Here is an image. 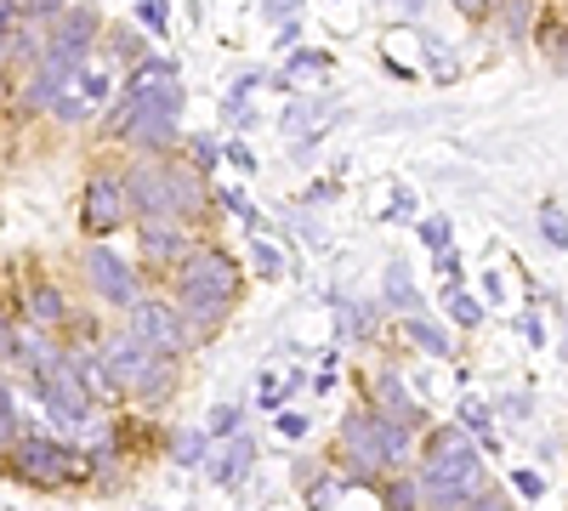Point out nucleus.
Listing matches in <instances>:
<instances>
[{"instance_id": "obj_1", "label": "nucleus", "mask_w": 568, "mask_h": 511, "mask_svg": "<svg viewBox=\"0 0 568 511\" xmlns=\"http://www.w3.org/2000/svg\"><path fill=\"white\" fill-rule=\"evenodd\" d=\"M240 285H245V273H240V262H233L227 251H194L182 262V273H176V296L182 302H200V307H233L240 302Z\"/></svg>"}, {"instance_id": "obj_2", "label": "nucleus", "mask_w": 568, "mask_h": 511, "mask_svg": "<svg viewBox=\"0 0 568 511\" xmlns=\"http://www.w3.org/2000/svg\"><path fill=\"white\" fill-rule=\"evenodd\" d=\"M34 387H40V403H45V415H52L58 427L80 432V427L91 421V387L80 381V369H74L63 352L45 358V364H34Z\"/></svg>"}, {"instance_id": "obj_3", "label": "nucleus", "mask_w": 568, "mask_h": 511, "mask_svg": "<svg viewBox=\"0 0 568 511\" xmlns=\"http://www.w3.org/2000/svg\"><path fill=\"white\" fill-rule=\"evenodd\" d=\"M7 454H12V478L29 483V489H63V483L74 478V460H80L69 443L34 438V432H18Z\"/></svg>"}, {"instance_id": "obj_4", "label": "nucleus", "mask_w": 568, "mask_h": 511, "mask_svg": "<svg viewBox=\"0 0 568 511\" xmlns=\"http://www.w3.org/2000/svg\"><path fill=\"white\" fill-rule=\"evenodd\" d=\"M478 472H484L478 443L460 427H438L433 443H426V460H420V483H478Z\"/></svg>"}, {"instance_id": "obj_5", "label": "nucleus", "mask_w": 568, "mask_h": 511, "mask_svg": "<svg viewBox=\"0 0 568 511\" xmlns=\"http://www.w3.org/2000/svg\"><path fill=\"white\" fill-rule=\"evenodd\" d=\"M80 69H85V45L52 40V45L34 58V74H29V85H23V109H52V98H58L63 85L80 80Z\"/></svg>"}, {"instance_id": "obj_6", "label": "nucleus", "mask_w": 568, "mask_h": 511, "mask_svg": "<svg viewBox=\"0 0 568 511\" xmlns=\"http://www.w3.org/2000/svg\"><path fill=\"white\" fill-rule=\"evenodd\" d=\"M131 200H125V176H91L85 182V200H80V227L85 234H114V227L125 222Z\"/></svg>"}, {"instance_id": "obj_7", "label": "nucleus", "mask_w": 568, "mask_h": 511, "mask_svg": "<svg viewBox=\"0 0 568 511\" xmlns=\"http://www.w3.org/2000/svg\"><path fill=\"white\" fill-rule=\"evenodd\" d=\"M131 336L142 341V347H149V352H182L187 347V330H182V318L165 307V302H131Z\"/></svg>"}, {"instance_id": "obj_8", "label": "nucleus", "mask_w": 568, "mask_h": 511, "mask_svg": "<svg viewBox=\"0 0 568 511\" xmlns=\"http://www.w3.org/2000/svg\"><path fill=\"white\" fill-rule=\"evenodd\" d=\"M342 449H347V460H353L347 489L369 483L375 467H387V449H382V427H375V415H347V421H342Z\"/></svg>"}, {"instance_id": "obj_9", "label": "nucleus", "mask_w": 568, "mask_h": 511, "mask_svg": "<svg viewBox=\"0 0 568 511\" xmlns=\"http://www.w3.org/2000/svg\"><path fill=\"white\" fill-rule=\"evenodd\" d=\"M80 267H85L91 290H98L103 302H114V307H131V302H136V278H131V267H125L109 245H91Z\"/></svg>"}, {"instance_id": "obj_10", "label": "nucleus", "mask_w": 568, "mask_h": 511, "mask_svg": "<svg viewBox=\"0 0 568 511\" xmlns=\"http://www.w3.org/2000/svg\"><path fill=\"white\" fill-rule=\"evenodd\" d=\"M154 352L142 347L131 330H120V336H109L103 341V376H109V387L114 392H131L136 387V376H142V364H149Z\"/></svg>"}, {"instance_id": "obj_11", "label": "nucleus", "mask_w": 568, "mask_h": 511, "mask_svg": "<svg viewBox=\"0 0 568 511\" xmlns=\"http://www.w3.org/2000/svg\"><path fill=\"white\" fill-rule=\"evenodd\" d=\"M125 200L136 205V216H171V182H165V165H160V160H142V165L125 176Z\"/></svg>"}, {"instance_id": "obj_12", "label": "nucleus", "mask_w": 568, "mask_h": 511, "mask_svg": "<svg viewBox=\"0 0 568 511\" xmlns=\"http://www.w3.org/2000/svg\"><path fill=\"white\" fill-rule=\"evenodd\" d=\"M23 324H34V330H63L69 324V296L58 290V285H29V296H23Z\"/></svg>"}, {"instance_id": "obj_13", "label": "nucleus", "mask_w": 568, "mask_h": 511, "mask_svg": "<svg viewBox=\"0 0 568 511\" xmlns=\"http://www.w3.org/2000/svg\"><path fill=\"white\" fill-rule=\"evenodd\" d=\"M165 182H171V211H176V216L205 211V182H200V165H165Z\"/></svg>"}, {"instance_id": "obj_14", "label": "nucleus", "mask_w": 568, "mask_h": 511, "mask_svg": "<svg viewBox=\"0 0 568 511\" xmlns=\"http://www.w3.org/2000/svg\"><path fill=\"white\" fill-rule=\"evenodd\" d=\"M251 467H256V443H251V438H233V449L211 467V478H216V483H227V489H240V483L251 478Z\"/></svg>"}, {"instance_id": "obj_15", "label": "nucleus", "mask_w": 568, "mask_h": 511, "mask_svg": "<svg viewBox=\"0 0 568 511\" xmlns=\"http://www.w3.org/2000/svg\"><path fill=\"white\" fill-rule=\"evenodd\" d=\"M142 251H149L154 262H176L182 256V234L165 216H142Z\"/></svg>"}, {"instance_id": "obj_16", "label": "nucleus", "mask_w": 568, "mask_h": 511, "mask_svg": "<svg viewBox=\"0 0 568 511\" xmlns=\"http://www.w3.org/2000/svg\"><path fill=\"white\" fill-rule=\"evenodd\" d=\"M58 18V40L63 45H91L98 40V29H103V18L91 12V7H69V12H52Z\"/></svg>"}, {"instance_id": "obj_17", "label": "nucleus", "mask_w": 568, "mask_h": 511, "mask_svg": "<svg viewBox=\"0 0 568 511\" xmlns=\"http://www.w3.org/2000/svg\"><path fill=\"white\" fill-rule=\"evenodd\" d=\"M404 336H409L415 347H426L433 358H449V330H438L426 313H404Z\"/></svg>"}, {"instance_id": "obj_18", "label": "nucleus", "mask_w": 568, "mask_h": 511, "mask_svg": "<svg viewBox=\"0 0 568 511\" xmlns=\"http://www.w3.org/2000/svg\"><path fill=\"white\" fill-rule=\"evenodd\" d=\"M171 381H176V376H171V352H154L149 364H142V376H136V387H131V392L154 403V398H165V392H171Z\"/></svg>"}, {"instance_id": "obj_19", "label": "nucleus", "mask_w": 568, "mask_h": 511, "mask_svg": "<svg viewBox=\"0 0 568 511\" xmlns=\"http://www.w3.org/2000/svg\"><path fill=\"white\" fill-rule=\"evenodd\" d=\"M387 307H393V313H420V290L409 285V267H404V262L387 267Z\"/></svg>"}, {"instance_id": "obj_20", "label": "nucleus", "mask_w": 568, "mask_h": 511, "mask_svg": "<svg viewBox=\"0 0 568 511\" xmlns=\"http://www.w3.org/2000/svg\"><path fill=\"white\" fill-rule=\"evenodd\" d=\"M375 398L387 403V415H404V421H415V415H420V409H415V398L404 392V381L393 376V369H382V376H375Z\"/></svg>"}, {"instance_id": "obj_21", "label": "nucleus", "mask_w": 568, "mask_h": 511, "mask_svg": "<svg viewBox=\"0 0 568 511\" xmlns=\"http://www.w3.org/2000/svg\"><path fill=\"white\" fill-rule=\"evenodd\" d=\"M171 454L182 460V467H205V454H211V432H176V438H171Z\"/></svg>"}, {"instance_id": "obj_22", "label": "nucleus", "mask_w": 568, "mask_h": 511, "mask_svg": "<svg viewBox=\"0 0 568 511\" xmlns=\"http://www.w3.org/2000/svg\"><path fill=\"white\" fill-rule=\"evenodd\" d=\"M535 29V0H506V34L524 40Z\"/></svg>"}, {"instance_id": "obj_23", "label": "nucleus", "mask_w": 568, "mask_h": 511, "mask_svg": "<svg viewBox=\"0 0 568 511\" xmlns=\"http://www.w3.org/2000/svg\"><path fill=\"white\" fill-rule=\"evenodd\" d=\"M449 318H455V324H484V318H489V307H484L478 296H460V290H449Z\"/></svg>"}, {"instance_id": "obj_24", "label": "nucleus", "mask_w": 568, "mask_h": 511, "mask_svg": "<svg viewBox=\"0 0 568 511\" xmlns=\"http://www.w3.org/2000/svg\"><path fill=\"white\" fill-rule=\"evenodd\" d=\"M251 267H256L262 278H284V256H278L267 239H251Z\"/></svg>"}, {"instance_id": "obj_25", "label": "nucleus", "mask_w": 568, "mask_h": 511, "mask_svg": "<svg viewBox=\"0 0 568 511\" xmlns=\"http://www.w3.org/2000/svg\"><path fill=\"white\" fill-rule=\"evenodd\" d=\"M540 234H546V245H551V251H568V216H562L557 205H546V211H540Z\"/></svg>"}, {"instance_id": "obj_26", "label": "nucleus", "mask_w": 568, "mask_h": 511, "mask_svg": "<svg viewBox=\"0 0 568 511\" xmlns=\"http://www.w3.org/2000/svg\"><path fill=\"white\" fill-rule=\"evenodd\" d=\"M415 234H420V245L433 251V256H438V251H449V216H426V222L415 227Z\"/></svg>"}, {"instance_id": "obj_27", "label": "nucleus", "mask_w": 568, "mask_h": 511, "mask_svg": "<svg viewBox=\"0 0 568 511\" xmlns=\"http://www.w3.org/2000/svg\"><path fill=\"white\" fill-rule=\"evenodd\" d=\"M222 205H227L233 216H240V222L251 227V234H262V211H256V205H251V200H245L240 188H222Z\"/></svg>"}, {"instance_id": "obj_28", "label": "nucleus", "mask_w": 568, "mask_h": 511, "mask_svg": "<svg viewBox=\"0 0 568 511\" xmlns=\"http://www.w3.org/2000/svg\"><path fill=\"white\" fill-rule=\"evenodd\" d=\"M136 23L142 29H171V0H136Z\"/></svg>"}, {"instance_id": "obj_29", "label": "nucleus", "mask_w": 568, "mask_h": 511, "mask_svg": "<svg viewBox=\"0 0 568 511\" xmlns=\"http://www.w3.org/2000/svg\"><path fill=\"white\" fill-rule=\"evenodd\" d=\"M426 69H433V80H444V85H449V80L460 74V63L449 58V45H438V40L426 45Z\"/></svg>"}, {"instance_id": "obj_30", "label": "nucleus", "mask_w": 568, "mask_h": 511, "mask_svg": "<svg viewBox=\"0 0 568 511\" xmlns=\"http://www.w3.org/2000/svg\"><path fill=\"white\" fill-rule=\"evenodd\" d=\"M12 34H18V0H0V63H12Z\"/></svg>"}, {"instance_id": "obj_31", "label": "nucleus", "mask_w": 568, "mask_h": 511, "mask_svg": "<svg viewBox=\"0 0 568 511\" xmlns=\"http://www.w3.org/2000/svg\"><path fill=\"white\" fill-rule=\"evenodd\" d=\"M489 415H495V409H489L484 398H466V403H460V427L484 438V432H489Z\"/></svg>"}, {"instance_id": "obj_32", "label": "nucleus", "mask_w": 568, "mask_h": 511, "mask_svg": "<svg viewBox=\"0 0 568 511\" xmlns=\"http://www.w3.org/2000/svg\"><path fill=\"white\" fill-rule=\"evenodd\" d=\"M240 421H245V409H240V403H222V409L211 415L205 432H211V438H233V432H240Z\"/></svg>"}, {"instance_id": "obj_33", "label": "nucleus", "mask_w": 568, "mask_h": 511, "mask_svg": "<svg viewBox=\"0 0 568 511\" xmlns=\"http://www.w3.org/2000/svg\"><path fill=\"white\" fill-rule=\"evenodd\" d=\"M382 500H387V505H398V511H404V505H420V478H404V483H382Z\"/></svg>"}, {"instance_id": "obj_34", "label": "nucleus", "mask_w": 568, "mask_h": 511, "mask_svg": "<svg viewBox=\"0 0 568 511\" xmlns=\"http://www.w3.org/2000/svg\"><path fill=\"white\" fill-rule=\"evenodd\" d=\"M12 438H18V415H12V392H7V381H0V454L12 449Z\"/></svg>"}, {"instance_id": "obj_35", "label": "nucleus", "mask_w": 568, "mask_h": 511, "mask_svg": "<svg viewBox=\"0 0 568 511\" xmlns=\"http://www.w3.org/2000/svg\"><path fill=\"white\" fill-rule=\"evenodd\" d=\"M52 114H58V120H80V114H85V98H80L74 85H63L58 98H52Z\"/></svg>"}, {"instance_id": "obj_36", "label": "nucleus", "mask_w": 568, "mask_h": 511, "mask_svg": "<svg viewBox=\"0 0 568 511\" xmlns=\"http://www.w3.org/2000/svg\"><path fill=\"white\" fill-rule=\"evenodd\" d=\"M187 154H194V165H200V171H211V165L222 160V149H216V136H187Z\"/></svg>"}, {"instance_id": "obj_37", "label": "nucleus", "mask_w": 568, "mask_h": 511, "mask_svg": "<svg viewBox=\"0 0 568 511\" xmlns=\"http://www.w3.org/2000/svg\"><path fill=\"white\" fill-rule=\"evenodd\" d=\"M80 98L85 103H109V80L98 69H80Z\"/></svg>"}, {"instance_id": "obj_38", "label": "nucleus", "mask_w": 568, "mask_h": 511, "mask_svg": "<svg viewBox=\"0 0 568 511\" xmlns=\"http://www.w3.org/2000/svg\"><path fill=\"white\" fill-rule=\"evenodd\" d=\"M114 58H125V63H136V58H142V40H136V29H120V34H114Z\"/></svg>"}, {"instance_id": "obj_39", "label": "nucleus", "mask_w": 568, "mask_h": 511, "mask_svg": "<svg viewBox=\"0 0 568 511\" xmlns=\"http://www.w3.org/2000/svg\"><path fill=\"white\" fill-rule=\"evenodd\" d=\"M511 489L524 494V500H540V494H546V478H540V472H517V478H511Z\"/></svg>"}, {"instance_id": "obj_40", "label": "nucleus", "mask_w": 568, "mask_h": 511, "mask_svg": "<svg viewBox=\"0 0 568 511\" xmlns=\"http://www.w3.org/2000/svg\"><path fill=\"white\" fill-rule=\"evenodd\" d=\"M324 69H329L324 52H302V58H291V74H324Z\"/></svg>"}, {"instance_id": "obj_41", "label": "nucleus", "mask_w": 568, "mask_h": 511, "mask_svg": "<svg viewBox=\"0 0 568 511\" xmlns=\"http://www.w3.org/2000/svg\"><path fill=\"white\" fill-rule=\"evenodd\" d=\"M278 432H284V438H302V432H307V415H296V409L278 415Z\"/></svg>"}, {"instance_id": "obj_42", "label": "nucleus", "mask_w": 568, "mask_h": 511, "mask_svg": "<svg viewBox=\"0 0 568 511\" xmlns=\"http://www.w3.org/2000/svg\"><path fill=\"white\" fill-rule=\"evenodd\" d=\"M296 7H302V0H267V7H262V12H267L273 23H284V18H296Z\"/></svg>"}, {"instance_id": "obj_43", "label": "nucleus", "mask_w": 568, "mask_h": 511, "mask_svg": "<svg viewBox=\"0 0 568 511\" xmlns=\"http://www.w3.org/2000/svg\"><path fill=\"white\" fill-rule=\"evenodd\" d=\"M222 154H227V160H233V165H240V171H256V154H251V149H245V143H227V149H222Z\"/></svg>"}, {"instance_id": "obj_44", "label": "nucleus", "mask_w": 568, "mask_h": 511, "mask_svg": "<svg viewBox=\"0 0 568 511\" xmlns=\"http://www.w3.org/2000/svg\"><path fill=\"white\" fill-rule=\"evenodd\" d=\"M63 7H69V0H23V12H34V18H52Z\"/></svg>"}, {"instance_id": "obj_45", "label": "nucleus", "mask_w": 568, "mask_h": 511, "mask_svg": "<svg viewBox=\"0 0 568 511\" xmlns=\"http://www.w3.org/2000/svg\"><path fill=\"white\" fill-rule=\"evenodd\" d=\"M387 216H393V222H404V216H409V188H398V194H393V211H387Z\"/></svg>"}, {"instance_id": "obj_46", "label": "nucleus", "mask_w": 568, "mask_h": 511, "mask_svg": "<svg viewBox=\"0 0 568 511\" xmlns=\"http://www.w3.org/2000/svg\"><path fill=\"white\" fill-rule=\"evenodd\" d=\"M455 7H460L466 18H478V12H489V7H495V0H455Z\"/></svg>"}, {"instance_id": "obj_47", "label": "nucleus", "mask_w": 568, "mask_h": 511, "mask_svg": "<svg viewBox=\"0 0 568 511\" xmlns=\"http://www.w3.org/2000/svg\"><path fill=\"white\" fill-rule=\"evenodd\" d=\"M398 12H404V18H420V12H426V0H398Z\"/></svg>"}]
</instances>
